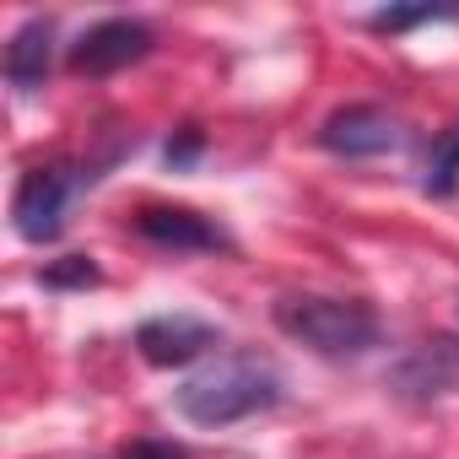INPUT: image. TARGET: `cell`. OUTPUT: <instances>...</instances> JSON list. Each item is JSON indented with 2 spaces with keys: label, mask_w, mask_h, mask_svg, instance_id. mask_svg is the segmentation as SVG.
I'll list each match as a JSON object with an SVG mask.
<instances>
[{
  "label": "cell",
  "mask_w": 459,
  "mask_h": 459,
  "mask_svg": "<svg viewBox=\"0 0 459 459\" xmlns=\"http://www.w3.org/2000/svg\"><path fill=\"white\" fill-rule=\"evenodd\" d=\"M287 400V378L271 357L260 351H216L211 362H200L178 389H173V411L189 427H233L249 421L260 411H276Z\"/></svg>",
  "instance_id": "cell-1"
},
{
  "label": "cell",
  "mask_w": 459,
  "mask_h": 459,
  "mask_svg": "<svg viewBox=\"0 0 459 459\" xmlns=\"http://www.w3.org/2000/svg\"><path fill=\"white\" fill-rule=\"evenodd\" d=\"M276 330L298 346H308L325 362H357L384 341V319L362 298H325V292H292L271 308Z\"/></svg>",
  "instance_id": "cell-2"
},
{
  "label": "cell",
  "mask_w": 459,
  "mask_h": 459,
  "mask_svg": "<svg viewBox=\"0 0 459 459\" xmlns=\"http://www.w3.org/2000/svg\"><path fill=\"white\" fill-rule=\"evenodd\" d=\"M98 173H82L71 162H44V168H28L17 178V195H12V227L22 244H55L71 221V205L76 195L92 184Z\"/></svg>",
  "instance_id": "cell-3"
},
{
  "label": "cell",
  "mask_w": 459,
  "mask_h": 459,
  "mask_svg": "<svg viewBox=\"0 0 459 459\" xmlns=\"http://www.w3.org/2000/svg\"><path fill=\"white\" fill-rule=\"evenodd\" d=\"M152 49H157V33H152L146 22H135V17H103V22H92V28L71 44L65 65H71L76 76H114V71L141 65Z\"/></svg>",
  "instance_id": "cell-4"
},
{
  "label": "cell",
  "mask_w": 459,
  "mask_h": 459,
  "mask_svg": "<svg viewBox=\"0 0 459 459\" xmlns=\"http://www.w3.org/2000/svg\"><path fill=\"white\" fill-rule=\"evenodd\" d=\"M319 146L330 157H351V162H368V157H389L405 146V125L378 108V103H346L335 108L325 125H319Z\"/></svg>",
  "instance_id": "cell-5"
},
{
  "label": "cell",
  "mask_w": 459,
  "mask_h": 459,
  "mask_svg": "<svg viewBox=\"0 0 459 459\" xmlns=\"http://www.w3.org/2000/svg\"><path fill=\"white\" fill-rule=\"evenodd\" d=\"M221 346V330L200 314H152L135 325V351L152 368H189Z\"/></svg>",
  "instance_id": "cell-6"
},
{
  "label": "cell",
  "mask_w": 459,
  "mask_h": 459,
  "mask_svg": "<svg viewBox=\"0 0 459 459\" xmlns=\"http://www.w3.org/2000/svg\"><path fill=\"white\" fill-rule=\"evenodd\" d=\"M389 389L411 405H432L459 389V335H432L389 368Z\"/></svg>",
  "instance_id": "cell-7"
},
{
  "label": "cell",
  "mask_w": 459,
  "mask_h": 459,
  "mask_svg": "<svg viewBox=\"0 0 459 459\" xmlns=\"http://www.w3.org/2000/svg\"><path fill=\"white\" fill-rule=\"evenodd\" d=\"M135 233L168 255H221L233 249V238H227V227L189 211V205H141L135 211Z\"/></svg>",
  "instance_id": "cell-8"
},
{
  "label": "cell",
  "mask_w": 459,
  "mask_h": 459,
  "mask_svg": "<svg viewBox=\"0 0 459 459\" xmlns=\"http://www.w3.org/2000/svg\"><path fill=\"white\" fill-rule=\"evenodd\" d=\"M49 65H55V22L49 17H28L12 44H6V82L17 92H39L49 82Z\"/></svg>",
  "instance_id": "cell-9"
},
{
  "label": "cell",
  "mask_w": 459,
  "mask_h": 459,
  "mask_svg": "<svg viewBox=\"0 0 459 459\" xmlns=\"http://www.w3.org/2000/svg\"><path fill=\"white\" fill-rule=\"evenodd\" d=\"M421 195H432V200H454L459 195V125L432 141L427 173H421Z\"/></svg>",
  "instance_id": "cell-10"
},
{
  "label": "cell",
  "mask_w": 459,
  "mask_h": 459,
  "mask_svg": "<svg viewBox=\"0 0 459 459\" xmlns=\"http://www.w3.org/2000/svg\"><path fill=\"white\" fill-rule=\"evenodd\" d=\"M459 17V6H384V12H373L368 17V28L373 33H411V28H427V22H454Z\"/></svg>",
  "instance_id": "cell-11"
},
{
  "label": "cell",
  "mask_w": 459,
  "mask_h": 459,
  "mask_svg": "<svg viewBox=\"0 0 459 459\" xmlns=\"http://www.w3.org/2000/svg\"><path fill=\"white\" fill-rule=\"evenodd\" d=\"M98 281H103V276H98V265H92L87 255H65L60 265L44 271V287H76V292H82V287H98Z\"/></svg>",
  "instance_id": "cell-12"
},
{
  "label": "cell",
  "mask_w": 459,
  "mask_h": 459,
  "mask_svg": "<svg viewBox=\"0 0 459 459\" xmlns=\"http://www.w3.org/2000/svg\"><path fill=\"white\" fill-rule=\"evenodd\" d=\"M195 157H200V135H195V130H184L178 141H168V162H173V168H189Z\"/></svg>",
  "instance_id": "cell-13"
},
{
  "label": "cell",
  "mask_w": 459,
  "mask_h": 459,
  "mask_svg": "<svg viewBox=\"0 0 459 459\" xmlns=\"http://www.w3.org/2000/svg\"><path fill=\"white\" fill-rule=\"evenodd\" d=\"M119 459H189L184 448H173V443H130Z\"/></svg>",
  "instance_id": "cell-14"
}]
</instances>
